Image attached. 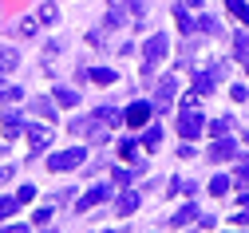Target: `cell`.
I'll use <instances>...</instances> for the list:
<instances>
[{
  "label": "cell",
  "mask_w": 249,
  "mask_h": 233,
  "mask_svg": "<svg viewBox=\"0 0 249 233\" xmlns=\"http://www.w3.org/2000/svg\"><path fill=\"white\" fill-rule=\"evenodd\" d=\"M245 75H249V59H245Z\"/></svg>",
  "instance_id": "cell-38"
},
{
  "label": "cell",
  "mask_w": 249,
  "mask_h": 233,
  "mask_svg": "<svg viewBox=\"0 0 249 233\" xmlns=\"http://www.w3.org/2000/svg\"><path fill=\"white\" fill-rule=\"evenodd\" d=\"M230 95H233V103H245V99H249V91H245L241 83H233V87H230Z\"/></svg>",
  "instance_id": "cell-33"
},
{
  "label": "cell",
  "mask_w": 249,
  "mask_h": 233,
  "mask_svg": "<svg viewBox=\"0 0 249 233\" xmlns=\"http://www.w3.org/2000/svg\"><path fill=\"white\" fill-rule=\"evenodd\" d=\"M32 111H36L44 123H55V107L48 103V99H36V103H32Z\"/></svg>",
  "instance_id": "cell-21"
},
{
  "label": "cell",
  "mask_w": 249,
  "mask_h": 233,
  "mask_svg": "<svg viewBox=\"0 0 249 233\" xmlns=\"http://www.w3.org/2000/svg\"><path fill=\"white\" fill-rule=\"evenodd\" d=\"M174 20H178V32H182V36H194V20H190V12H186V4L174 8Z\"/></svg>",
  "instance_id": "cell-15"
},
{
  "label": "cell",
  "mask_w": 249,
  "mask_h": 233,
  "mask_svg": "<svg viewBox=\"0 0 249 233\" xmlns=\"http://www.w3.org/2000/svg\"><path fill=\"white\" fill-rule=\"evenodd\" d=\"M95 115H99V119H103V123H107V126H111V130H115V126H119V123H123V115H119V111H115V107H99V111H95Z\"/></svg>",
  "instance_id": "cell-23"
},
{
  "label": "cell",
  "mask_w": 249,
  "mask_h": 233,
  "mask_svg": "<svg viewBox=\"0 0 249 233\" xmlns=\"http://www.w3.org/2000/svg\"><path fill=\"white\" fill-rule=\"evenodd\" d=\"M198 28H202V32H210V36H217V20H213V16H202V20H198Z\"/></svg>",
  "instance_id": "cell-31"
},
{
  "label": "cell",
  "mask_w": 249,
  "mask_h": 233,
  "mask_svg": "<svg viewBox=\"0 0 249 233\" xmlns=\"http://www.w3.org/2000/svg\"><path fill=\"white\" fill-rule=\"evenodd\" d=\"M198 103H202V95H198V91H190V95L182 99V111H186V107H198Z\"/></svg>",
  "instance_id": "cell-35"
},
{
  "label": "cell",
  "mask_w": 249,
  "mask_h": 233,
  "mask_svg": "<svg viewBox=\"0 0 249 233\" xmlns=\"http://www.w3.org/2000/svg\"><path fill=\"white\" fill-rule=\"evenodd\" d=\"M233 55L245 63L249 59V32H237V36H233Z\"/></svg>",
  "instance_id": "cell-19"
},
{
  "label": "cell",
  "mask_w": 249,
  "mask_h": 233,
  "mask_svg": "<svg viewBox=\"0 0 249 233\" xmlns=\"http://www.w3.org/2000/svg\"><path fill=\"white\" fill-rule=\"evenodd\" d=\"M230 126H233V119H213V123H210V135H213V139H222Z\"/></svg>",
  "instance_id": "cell-27"
},
{
  "label": "cell",
  "mask_w": 249,
  "mask_h": 233,
  "mask_svg": "<svg viewBox=\"0 0 249 233\" xmlns=\"http://www.w3.org/2000/svg\"><path fill=\"white\" fill-rule=\"evenodd\" d=\"M213 83H217V79H213L210 72H198V75H194V91H198V95H210Z\"/></svg>",
  "instance_id": "cell-20"
},
{
  "label": "cell",
  "mask_w": 249,
  "mask_h": 233,
  "mask_svg": "<svg viewBox=\"0 0 249 233\" xmlns=\"http://www.w3.org/2000/svg\"><path fill=\"white\" fill-rule=\"evenodd\" d=\"M24 135H28V154H44L52 146V123H32V126H24Z\"/></svg>",
  "instance_id": "cell-3"
},
{
  "label": "cell",
  "mask_w": 249,
  "mask_h": 233,
  "mask_svg": "<svg viewBox=\"0 0 249 233\" xmlns=\"http://www.w3.org/2000/svg\"><path fill=\"white\" fill-rule=\"evenodd\" d=\"M174 91H178V83H174V75H162V83H159V91H154V107H159V111H166V107H170V99H174Z\"/></svg>",
  "instance_id": "cell-8"
},
{
  "label": "cell",
  "mask_w": 249,
  "mask_h": 233,
  "mask_svg": "<svg viewBox=\"0 0 249 233\" xmlns=\"http://www.w3.org/2000/svg\"><path fill=\"white\" fill-rule=\"evenodd\" d=\"M159 143H162V126L154 123V126H146V135H142V146H146V150H154Z\"/></svg>",
  "instance_id": "cell-22"
},
{
  "label": "cell",
  "mask_w": 249,
  "mask_h": 233,
  "mask_svg": "<svg viewBox=\"0 0 249 233\" xmlns=\"http://www.w3.org/2000/svg\"><path fill=\"white\" fill-rule=\"evenodd\" d=\"M150 111H154V103H131L127 111H123V123H127V126H146Z\"/></svg>",
  "instance_id": "cell-6"
},
{
  "label": "cell",
  "mask_w": 249,
  "mask_h": 233,
  "mask_svg": "<svg viewBox=\"0 0 249 233\" xmlns=\"http://www.w3.org/2000/svg\"><path fill=\"white\" fill-rule=\"evenodd\" d=\"M16 206H20V202H16V194H12V197H0V221H8V217L16 214Z\"/></svg>",
  "instance_id": "cell-25"
},
{
  "label": "cell",
  "mask_w": 249,
  "mask_h": 233,
  "mask_svg": "<svg viewBox=\"0 0 249 233\" xmlns=\"http://www.w3.org/2000/svg\"><path fill=\"white\" fill-rule=\"evenodd\" d=\"M52 99H55L59 107H75V103H79V91H71V87H55Z\"/></svg>",
  "instance_id": "cell-14"
},
{
  "label": "cell",
  "mask_w": 249,
  "mask_h": 233,
  "mask_svg": "<svg viewBox=\"0 0 249 233\" xmlns=\"http://www.w3.org/2000/svg\"><path fill=\"white\" fill-rule=\"evenodd\" d=\"M237 182H249V158L237 162Z\"/></svg>",
  "instance_id": "cell-34"
},
{
  "label": "cell",
  "mask_w": 249,
  "mask_h": 233,
  "mask_svg": "<svg viewBox=\"0 0 249 233\" xmlns=\"http://www.w3.org/2000/svg\"><path fill=\"white\" fill-rule=\"evenodd\" d=\"M139 202H142V197H139L135 190H123V194H119V206H115V210H119V217H131V214L139 210Z\"/></svg>",
  "instance_id": "cell-9"
},
{
  "label": "cell",
  "mask_w": 249,
  "mask_h": 233,
  "mask_svg": "<svg viewBox=\"0 0 249 233\" xmlns=\"http://www.w3.org/2000/svg\"><path fill=\"white\" fill-rule=\"evenodd\" d=\"M202 130H206V123H202V115H198V107H186V111L178 115V135H182L186 143H190V139H198Z\"/></svg>",
  "instance_id": "cell-4"
},
{
  "label": "cell",
  "mask_w": 249,
  "mask_h": 233,
  "mask_svg": "<svg viewBox=\"0 0 249 233\" xmlns=\"http://www.w3.org/2000/svg\"><path fill=\"white\" fill-rule=\"evenodd\" d=\"M182 4H186V8H202V0H182Z\"/></svg>",
  "instance_id": "cell-37"
},
{
  "label": "cell",
  "mask_w": 249,
  "mask_h": 233,
  "mask_svg": "<svg viewBox=\"0 0 249 233\" xmlns=\"http://www.w3.org/2000/svg\"><path fill=\"white\" fill-rule=\"evenodd\" d=\"M12 174H16V166H0V186H4V182H8Z\"/></svg>",
  "instance_id": "cell-36"
},
{
  "label": "cell",
  "mask_w": 249,
  "mask_h": 233,
  "mask_svg": "<svg viewBox=\"0 0 249 233\" xmlns=\"http://www.w3.org/2000/svg\"><path fill=\"white\" fill-rule=\"evenodd\" d=\"M40 20H44V24H55V20H59L55 4H40Z\"/></svg>",
  "instance_id": "cell-29"
},
{
  "label": "cell",
  "mask_w": 249,
  "mask_h": 233,
  "mask_svg": "<svg viewBox=\"0 0 249 233\" xmlns=\"http://www.w3.org/2000/svg\"><path fill=\"white\" fill-rule=\"evenodd\" d=\"M36 24H40L36 16H24V20L16 24V32H20V36H36Z\"/></svg>",
  "instance_id": "cell-26"
},
{
  "label": "cell",
  "mask_w": 249,
  "mask_h": 233,
  "mask_svg": "<svg viewBox=\"0 0 249 233\" xmlns=\"http://www.w3.org/2000/svg\"><path fill=\"white\" fill-rule=\"evenodd\" d=\"M139 170H142V162H131V166H119V170H115V182H119V186H127V182H131V178H135Z\"/></svg>",
  "instance_id": "cell-17"
},
{
  "label": "cell",
  "mask_w": 249,
  "mask_h": 233,
  "mask_svg": "<svg viewBox=\"0 0 249 233\" xmlns=\"http://www.w3.org/2000/svg\"><path fill=\"white\" fill-rule=\"evenodd\" d=\"M87 79H95V83H99V87H107V83H115V79H119V75H115V72H111V68H91V72H87Z\"/></svg>",
  "instance_id": "cell-18"
},
{
  "label": "cell",
  "mask_w": 249,
  "mask_h": 233,
  "mask_svg": "<svg viewBox=\"0 0 249 233\" xmlns=\"http://www.w3.org/2000/svg\"><path fill=\"white\" fill-rule=\"evenodd\" d=\"M52 221V206H40L36 214H32V225H48Z\"/></svg>",
  "instance_id": "cell-30"
},
{
  "label": "cell",
  "mask_w": 249,
  "mask_h": 233,
  "mask_svg": "<svg viewBox=\"0 0 249 233\" xmlns=\"http://www.w3.org/2000/svg\"><path fill=\"white\" fill-rule=\"evenodd\" d=\"M226 8H230V16L237 24H249V4H245V0H226Z\"/></svg>",
  "instance_id": "cell-16"
},
{
  "label": "cell",
  "mask_w": 249,
  "mask_h": 233,
  "mask_svg": "<svg viewBox=\"0 0 249 233\" xmlns=\"http://www.w3.org/2000/svg\"><path fill=\"white\" fill-rule=\"evenodd\" d=\"M123 8H131L127 0H111V12H107V24H111V28H119V24H127V12H123Z\"/></svg>",
  "instance_id": "cell-13"
},
{
  "label": "cell",
  "mask_w": 249,
  "mask_h": 233,
  "mask_svg": "<svg viewBox=\"0 0 249 233\" xmlns=\"http://www.w3.org/2000/svg\"><path fill=\"white\" fill-rule=\"evenodd\" d=\"M233 154H237V143H233L230 135H222V139L210 146V162H230Z\"/></svg>",
  "instance_id": "cell-7"
},
{
  "label": "cell",
  "mask_w": 249,
  "mask_h": 233,
  "mask_svg": "<svg viewBox=\"0 0 249 233\" xmlns=\"http://www.w3.org/2000/svg\"><path fill=\"white\" fill-rule=\"evenodd\" d=\"M119 154H123V158H135V139H123V143H119Z\"/></svg>",
  "instance_id": "cell-32"
},
{
  "label": "cell",
  "mask_w": 249,
  "mask_h": 233,
  "mask_svg": "<svg viewBox=\"0 0 249 233\" xmlns=\"http://www.w3.org/2000/svg\"><path fill=\"white\" fill-rule=\"evenodd\" d=\"M198 217H202V214H198V206H194V202H186V206L170 217V225H174V229H182V225H190V221H198Z\"/></svg>",
  "instance_id": "cell-10"
},
{
  "label": "cell",
  "mask_w": 249,
  "mask_h": 233,
  "mask_svg": "<svg viewBox=\"0 0 249 233\" xmlns=\"http://www.w3.org/2000/svg\"><path fill=\"white\" fill-rule=\"evenodd\" d=\"M83 162H87V150H83V146H71V150L48 154V170H55V174H68V170H79Z\"/></svg>",
  "instance_id": "cell-2"
},
{
  "label": "cell",
  "mask_w": 249,
  "mask_h": 233,
  "mask_svg": "<svg viewBox=\"0 0 249 233\" xmlns=\"http://www.w3.org/2000/svg\"><path fill=\"white\" fill-rule=\"evenodd\" d=\"M16 63H20V52L16 48H0V75L16 72Z\"/></svg>",
  "instance_id": "cell-12"
},
{
  "label": "cell",
  "mask_w": 249,
  "mask_h": 233,
  "mask_svg": "<svg viewBox=\"0 0 249 233\" xmlns=\"http://www.w3.org/2000/svg\"><path fill=\"white\" fill-rule=\"evenodd\" d=\"M210 194H213V197H222V194H230V178H226V174H217V178H210Z\"/></svg>",
  "instance_id": "cell-24"
},
{
  "label": "cell",
  "mask_w": 249,
  "mask_h": 233,
  "mask_svg": "<svg viewBox=\"0 0 249 233\" xmlns=\"http://www.w3.org/2000/svg\"><path fill=\"white\" fill-rule=\"evenodd\" d=\"M166 52H170V40L162 36V32H159V36H150V40L142 44V79L154 75V68L166 59Z\"/></svg>",
  "instance_id": "cell-1"
},
{
  "label": "cell",
  "mask_w": 249,
  "mask_h": 233,
  "mask_svg": "<svg viewBox=\"0 0 249 233\" xmlns=\"http://www.w3.org/2000/svg\"><path fill=\"white\" fill-rule=\"evenodd\" d=\"M107 197H111V182H99V186H91V190L79 197V202H75V210L87 214V210H95L99 202H107Z\"/></svg>",
  "instance_id": "cell-5"
},
{
  "label": "cell",
  "mask_w": 249,
  "mask_h": 233,
  "mask_svg": "<svg viewBox=\"0 0 249 233\" xmlns=\"http://www.w3.org/2000/svg\"><path fill=\"white\" fill-rule=\"evenodd\" d=\"M24 99V91L16 87V83H8L4 75H0V103H20Z\"/></svg>",
  "instance_id": "cell-11"
},
{
  "label": "cell",
  "mask_w": 249,
  "mask_h": 233,
  "mask_svg": "<svg viewBox=\"0 0 249 233\" xmlns=\"http://www.w3.org/2000/svg\"><path fill=\"white\" fill-rule=\"evenodd\" d=\"M16 202H20V206L36 202V186H20V190H16Z\"/></svg>",
  "instance_id": "cell-28"
}]
</instances>
